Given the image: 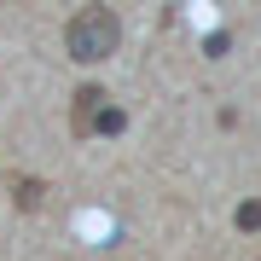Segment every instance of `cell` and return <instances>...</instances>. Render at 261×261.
<instances>
[{"label": "cell", "mask_w": 261, "mask_h": 261, "mask_svg": "<svg viewBox=\"0 0 261 261\" xmlns=\"http://www.w3.org/2000/svg\"><path fill=\"white\" fill-rule=\"evenodd\" d=\"M41 197H47V180H35V174H29V180H12V209H41Z\"/></svg>", "instance_id": "obj_3"}, {"label": "cell", "mask_w": 261, "mask_h": 261, "mask_svg": "<svg viewBox=\"0 0 261 261\" xmlns=\"http://www.w3.org/2000/svg\"><path fill=\"white\" fill-rule=\"evenodd\" d=\"M116 47H122V18L105 6V0H87V6L64 23V53L75 58V64H105Z\"/></svg>", "instance_id": "obj_1"}, {"label": "cell", "mask_w": 261, "mask_h": 261, "mask_svg": "<svg viewBox=\"0 0 261 261\" xmlns=\"http://www.w3.org/2000/svg\"><path fill=\"white\" fill-rule=\"evenodd\" d=\"M122 128H128V116L111 105V93L99 82L75 87V99H70V134L75 140H99V134H122Z\"/></svg>", "instance_id": "obj_2"}, {"label": "cell", "mask_w": 261, "mask_h": 261, "mask_svg": "<svg viewBox=\"0 0 261 261\" xmlns=\"http://www.w3.org/2000/svg\"><path fill=\"white\" fill-rule=\"evenodd\" d=\"M232 221L244 226V232H261V197H250V203H238V209H232Z\"/></svg>", "instance_id": "obj_4"}]
</instances>
